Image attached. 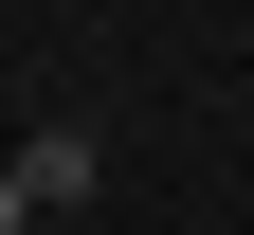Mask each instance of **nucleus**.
Segmentation results:
<instances>
[{"instance_id": "1", "label": "nucleus", "mask_w": 254, "mask_h": 235, "mask_svg": "<svg viewBox=\"0 0 254 235\" xmlns=\"http://www.w3.org/2000/svg\"><path fill=\"white\" fill-rule=\"evenodd\" d=\"M18 217H37V181H18V163H0V235H18Z\"/></svg>"}]
</instances>
